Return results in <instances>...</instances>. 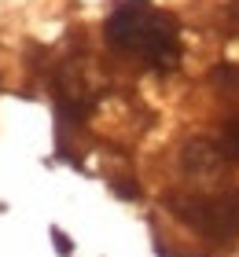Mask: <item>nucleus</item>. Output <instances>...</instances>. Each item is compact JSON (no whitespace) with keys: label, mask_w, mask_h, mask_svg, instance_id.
<instances>
[{"label":"nucleus","mask_w":239,"mask_h":257,"mask_svg":"<svg viewBox=\"0 0 239 257\" xmlns=\"http://www.w3.org/2000/svg\"><path fill=\"white\" fill-rule=\"evenodd\" d=\"M107 41L122 52H136L143 55L151 66L170 70L181 59V44H177V30L173 22L158 15V11H147L143 4H122L107 19Z\"/></svg>","instance_id":"obj_1"},{"label":"nucleus","mask_w":239,"mask_h":257,"mask_svg":"<svg viewBox=\"0 0 239 257\" xmlns=\"http://www.w3.org/2000/svg\"><path fill=\"white\" fill-rule=\"evenodd\" d=\"M166 206L177 220L195 228L213 242H232L239 235V191L221 195H166Z\"/></svg>","instance_id":"obj_2"},{"label":"nucleus","mask_w":239,"mask_h":257,"mask_svg":"<svg viewBox=\"0 0 239 257\" xmlns=\"http://www.w3.org/2000/svg\"><path fill=\"white\" fill-rule=\"evenodd\" d=\"M221 151H213L206 140H191V144H184V173H191V177H213L221 166Z\"/></svg>","instance_id":"obj_3"},{"label":"nucleus","mask_w":239,"mask_h":257,"mask_svg":"<svg viewBox=\"0 0 239 257\" xmlns=\"http://www.w3.org/2000/svg\"><path fill=\"white\" fill-rule=\"evenodd\" d=\"M221 155L224 158H235L239 162V114L235 118H228V125H224V136H221Z\"/></svg>","instance_id":"obj_4"},{"label":"nucleus","mask_w":239,"mask_h":257,"mask_svg":"<svg viewBox=\"0 0 239 257\" xmlns=\"http://www.w3.org/2000/svg\"><path fill=\"white\" fill-rule=\"evenodd\" d=\"M210 81H213V85H221V88H239V66L221 63V66L210 74Z\"/></svg>","instance_id":"obj_5"},{"label":"nucleus","mask_w":239,"mask_h":257,"mask_svg":"<svg viewBox=\"0 0 239 257\" xmlns=\"http://www.w3.org/2000/svg\"><path fill=\"white\" fill-rule=\"evenodd\" d=\"M111 188H114V195H122V198H140V188H136V184H125V180H114V184H111Z\"/></svg>","instance_id":"obj_6"},{"label":"nucleus","mask_w":239,"mask_h":257,"mask_svg":"<svg viewBox=\"0 0 239 257\" xmlns=\"http://www.w3.org/2000/svg\"><path fill=\"white\" fill-rule=\"evenodd\" d=\"M52 239H55V253H63V257H70V250H74V246H70V239L63 235V231H59V228H52Z\"/></svg>","instance_id":"obj_7"}]
</instances>
